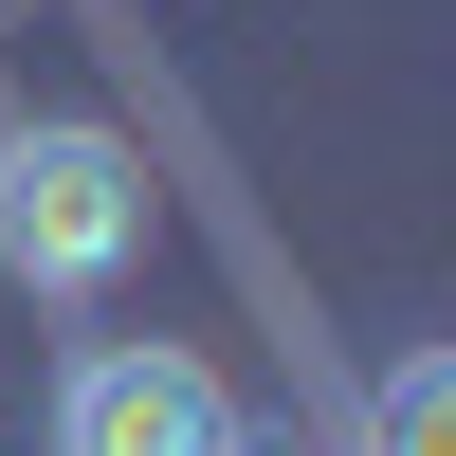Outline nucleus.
Returning <instances> with one entry per match:
<instances>
[{
  "instance_id": "7ed1b4c3",
  "label": "nucleus",
  "mask_w": 456,
  "mask_h": 456,
  "mask_svg": "<svg viewBox=\"0 0 456 456\" xmlns=\"http://www.w3.org/2000/svg\"><path fill=\"white\" fill-rule=\"evenodd\" d=\"M438 420H456V347H402L384 365V456H438Z\"/></svg>"
},
{
  "instance_id": "20e7f679",
  "label": "nucleus",
  "mask_w": 456,
  "mask_h": 456,
  "mask_svg": "<svg viewBox=\"0 0 456 456\" xmlns=\"http://www.w3.org/2000/svg\"><path fill=\"white\" fill-rule=\"evenodd\" d=\"M219 456H292V438H256V420H238V438H219Z\"/></svg>"
},
{
  "instance_id": "f03ea898",
  "label": "nucleus",
  "mask_w": 456,
  "mask_h": 456,
  "mask_svg": "<svg viewBox=\"0 0 456 456\" xmlns=\"http://www.w3.org/2000/svg\"><path fill=\"white\" fill-rule=\"evenodd\" d=\"M238 438V384L165 329H92L55 365V456H219Z\"/></svg>"
},
{
  "instance_id": "f257e3e1",
  "label": "nucleus",
  "mask_w": 456,
  "mask_h": 456,
  "mask_svg": "<svg viewBox=\"0 0 456 456\" xmlns=\"http://www.w3.org/2000/svg\"><path fill=\"white\" fill-rule=\"evenodd\" d=\"M128 256H146L128 128H92V110H0V292L92 311V292H128Z\"/></svg>"
}]
</instances>
